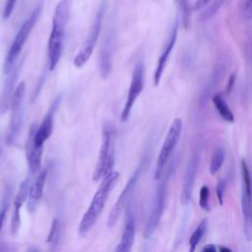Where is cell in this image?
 Listing matches in <instances>:
<instances>
[{
	"label": "cell",
	"instance_id": "6da1fadb",
	"mask_svg": "<svg viewBox=\"0 0 252 252\" xmlns=\"http://www.w3.org/2000/svg\"><path fill=\"white\" fill-rule=\"evenodd\" d=\"M72 0H61L55 7L52 29L47 41V65L52 71L58 64L64 45L66 27L71 16Z\"/></svg>",
	"mask_w": 252,
	"mask_h": 252
},
{
	"label": "cell",
	"instance_id": "7a4b0ae2",
	"mask_svg": "<svg viewBox=\"0 0 252 252\" xmlns=\"http://www.w3.org/2000/svg\"><path fill=\"white\" fill-rule=\"evenodd\" d=\"M118 178L119 172L112 171L101 180L98 189L94 193L93 200L79 224L80 235H85L94 226L96 220L100 216L104 205L108 199V196L112 188L115 186Z\"/></svg>",
	"mask_w": 252,
	"mask_h": 252
},
{
	"label": "cell",
	"instance_id": "3957f363",
	"mask_svg": "<svg viewBox=\"0 0 252 252\" xmlns=\"http://www.w3.org/2000/svg\"><path fill=\"white\" fill-rule=\"evenodd\" d=\"M42 11V5L39 3L38 5H36L34 7V9L32 11V13L30 14V16L26 19V21L23 23V25L21 26V28L19 29L14 41L12 42V45L6 55V58L4 60V64H3V73L4 74H8L12 68L15 66L16 61L27 41V39L29 38L34 25L36 24L40 14Z\"/></svg>",
	"mask_w": 252,
	"mask_h": 252
},
{
	"label": "cell",
	"instance_id": "277c9868",
	"mask_svg": "<svg viewBox=\"0 0 252 252\" xmlns=\"http://www.w3.org/2000/svg\"><path fill=\"white\" fill-rule=\"evenodd\" d=\"M114 163V141L113 128L109 123H104L101 131V146L97 161L93 174L94 181L102 180L106 175L112 172Z\"/></svg>",
	"mask_w": 252,
	"mask_h": 252
},
{
	"label": "cell",
	"instance_id": "5b68a950",
	"mask_svg": "<svg viewBox=\"0 0 252 252\" xmlns=\"http://www.w3.org/2000/svg\"><path fill=\"white\" fill-rule=\"evenodd\" d=\"M26 94V84L24 81H21L12 95L10 102L11 117L6 134V143L8 145L14 144L17 140L24 122V100Z\"/></svg>",
	"mask_w": 252,
	"mask_h": 252
},
{
	"label": "cell",
	"instance_id": "8992f818",
	"mask_svg": "<svg viewBox=\"0 0 252 252\" xmlns=\"http://www.w3.org/2000/svg\"><path fill=\"white\" fill-rule=\"evenodd\" d=\"M182 127H183V123L181 118H175L170 124L157 159V164H156V169L154 174L155 180H159L162 177L165 171V167L180 139V136L182 133Z\"/></svg>",
	"mask_w": 252,
	"mask_h": 252
},
{
	"label": "cell",
	"instance_id": "52a82bcc",
	"mask_svg": "<svg viewBox=\"0 0 252 252\" xmlns=\"http://www.w3.org/2000/svg\"><path fill=\"white\" fill-rule=\"evenodd\" d=\"M241 171V212L243 232L247 241L252 240V184L248 165L245 159L240 162Z\"/></svg>",
	"mask_w": 252,
	"mask_h": 252
},
{
	"label": "cell",
	"instance_id": "ba28073f",
	"mask_svg": "<svg viewBox=\"0 0 252 252\" xmlns=\"http://www.w3.org/2000/svg\"><path fill=\"white\" fill-rule=\"evenodd\" d=\"M105 9H106L105 3H101L96 14H95V17L94 19V22L91 26V29L89 31V33H88L85 41L83 42L77 55L74 57L73 64L75 67H77V68L83 67L88 62L90 57L92 56L94 46L96 44V41L98 39L100 30H101L102 19H103Z\"/></svg>",
	"mask_w": 252,
	"mask_h": 252
},
{
	"label": "cell",
	"instance_id": "9c48e42d",
	"mask_svg": "<svg viewBox=\"0 0 252 252\" xmlns=\"http://www.w3.org/2000/svg\"><path fill=\"white\" fill-rule=\"evenodd\" d=\"M170 175V169H168L166 172L164 171L162 177L159 179L161 180L157 188L156 196L154 199V203L152 206V210L150 212V215L148 217V220L145 224L143 236L144 238H149L152 236V234L155 232L160 218L163 213L164 205H165V198H166V188H167V182Z\"/></svg>",
	"mask_w": 252,
	"mask_h": 252
},
{
	"label": "cell",
	"instance_id": "30bf717a",
	"mask_svg": "<svg viewBox=\"0 0 252 252\" xmlns=\"http://www.w3.org/2000/svg\"><path fill=\"white\" fill-rule=\"evenodd\" d=\"M144 85H145V65H144V62L141 60L135 65L132 73V79H131L128 94L126 96V101L121 111L120 118L122 121L128 120L135 101L143 92Z\"/></svg>",
	"mask_w": 252,
	"mask_h": 252
},
{
	"label": "cell",
	"instance_id": "8fae6325",
	"mask_svg": "<svg viewBox=\"0 0 252 252\" xmlns=\"http://www.w3.org/2000/svg\"><path fill=\"white\" fill-rule=\"evenodd\" d=\"M143 166H144V161H142L139 164V166L136 168L134 173L131 175V177L127 181L124 189L120 193L117 201L113 205V207H112V209H111V211L109 213L108 219H107V226L108 227H112L116 223L118 219L120 218L122 211L124 210L125 206L127 205L130 197L132 196V193H133V191L135 189V186H136V184H137V182L139 180V177L141 175Z\"/></svg>",
	"mask_w": 252,
	"mask_h": 252
},
{
	"label": "cell",
	"instance_id": "7c38bea8",
	"mask_svg": "<svg viewBox=\"0 0 252 252\" xmlns=\"http://www.w3.org/2000/svg\"><path fill=\"white\" fill-rule=\"evenodd\" d=\"M114 42H115V33L114 27L109 26L105 32L101 48L99 51V74L102 79H107L112 70V61H113V52H114Z\"/></svg>",
	"mask_w": 252,
	"mask_h": 252
},
{
	"label": "cell",
	"instance_id": "4fadbf2b",
	"mask_svg": "<svg viewBox=\"0 0 252 252\" xmlns=\"http://www.w3.org/2000/svg\"><path fill=\"white\" fill-rule=\"evenodd\" d=\"M60 101H61V95H58L53 99V101L51 102L48 110L46 111L40 125H38V128H37V131H36L35 137H34V143L39 148H43L45 141L52 134L54 117H55V113L59 107Z\"/></svg>",
	"mask_w": 252,
	"mask_h": 252
},
{
	"label": "cell",
	"instance_id": "5bb4252c",
	"mask_svg": "<svg viewBox=\"0 0 252 252\" xmlns=\"http://www.w3.org/2000/svg\"><path fill=\"white\" fill-rule=\"evenodd\" d=\"M38 125L33 123L29 131L28 138L26 141V158L29 164L30 172L32 175H34L40 168L41 165V157L43 148H39L34 143L35 133L37 131Z\"/></svg>",
	"mask_w": 252,
	"mask_h": 252
},
{
	"label": "cell",
	"instance_id": "9a60e30c",
	"mask_svg": "<svg viewBox=\"0 0 252 252\" xmlns=\"http://www.w3.org/2000/svg\"><path fill=\"white\" fill-rule=\"evenodd\" d=\"M32 174L28 175L24 181L21 183L20 188L15 196L14 199V210H13V214H12V218H11V233L12 234H16L17 231L19 230L20 224H21V216H20V211L23 207V205L25 204V202L28 200L29 198V194H30V190H31V186H32Z\"/></svg>",
	"mask_w": 252,
	"mask_h": 252
},
{
	"label": "cell",
	"instance_id": "2e32d148",
	"mask_svg": "<svg viewBox=\"0 0 252 252\" xmlns=\"http://www.w3.org/2000/svg\"><path fill=\"white\" fill-rule=\"evenodd\" d=\"M177 33H178V21H176L170 31V33L163 45V48L161 50V53L158 59V62H157V66H156V69H155V72H154V76H153V79H154V85L156 87L158 86L160 80H161V77H162V74H163V71L165 69V66H166V63L168 61V58H169V55L175 45V42H176V39H177Z\"/></svg>",
	"mask_w": 252,
	"mask_h": 252
},
{
	"label": "cell",
	"instance_id": "e0dca14e",
	"mask_svg": "<svg viewBox=\"0 0 252 252\" xmlns=\"http://www.w3.org/2000/svg\"><path fill=\"white\" fill-rule=\"evenodd\" d=\"M198 163H199V158L197 155L192 156L187 163V167H186L184 178H183L182 188H181V194H180V202L183 206L188 205V203L191 200L195 178L198 170Z\"/></svg>",
	"mask_w": 252,
	"mask_h": 252
},
{
	"label": "cell",
	"instance_id": "ac0fdd59",
	"mask_svg": "<svg viewBox=\"0 0 252 252\" xmlns=\"http://www.w3.org/2000/svg\"><path fill=\"white\" fill-rule=\"evenodd\" d=\"M21 66H22V63L15 64L12 70L7 74V77L4 81L2 90L0 92V115L5 114L10 108L11 98L16 89L15 84L18 79Z\"/></svg>",
	"mask_w": 252,
	"mask_h": 252
},
{
	"label": "cell",
	"instance_id": "d6986e66",
	"mask_svg": "<svg viewBox=\"0 0 252 252\" xmlns=\"http://www.w3.org/2000/svg\"><path fill=\"white\" fill-rule=\"evenodd\" d=\"M135 218L132 212H128L125 218L124 228L115 252H132L135 240Z\"/></svg>",
	"mask_w": 252,
	"mask_h": 252
},
{
	"label": "cell",
	"instance_id": "ffe728a7",
	"mask_svg": "<svg viewBox=\"0 0 252 252\" xmlns=\"http://www.w3.org/2000/svg\"><path fill=\"white\" fill-rule=\"evenodd\" d=\"M46 174H47L46 169H43L42 171H40L36 179L32 182L31 186V190L28 198V208L31 213H32L35 210L38 202L42 198L43 189L46 181Z\"/></svg>",
	"mask_w": 252,
	"mask_h": 252
},
{
	"label": "cell",
	"instance_id": "44dd1931",
	"mask_svg": "<svg viewBox=\"0 0 252 252\" xmlns=\"http://www.w3.org/2000/svg\"><path fill=\"white\" fill-rule=\"evenodd\" d=\"M212 101L217 109V111L219 112L220 116L228 123H233L234 122V115L232 110L230 109L229 105L227 104V102L225 101V99L222 97L221 94H216L213 97H212Z\"/></svg>",
	"mask_w": 252,
	"mask_h": 252
},
{
	"label": "cell",
	"instance_id": "7402d4cb",
	"mask_svg": "<svg viewBox=\"0 0 252 252\" xmlns=\"http://www.w3.org/2000/svg\"><path fill=\"white\" fill-rule=\"evenodd\" d=\"M207 220H203L192 232L189 238V252H195L198 244L202 240L207 229Z\"/></svg>",
	"mask_w": 252,
	"mask_h": 252
},
{
	"label": "cell",
	"instance_id": "603a6c76",
	"mask_svg": "<svg viewBox=\"0 0 252 252\" xmlns=\"http://www.w3.org/2000/svg\"><path fill=\"white\" fill-rule=\"evenodd\" d=\"M225 159V151L221 147H218L212 154L211 161H210V173L212 175L216 174L221 165L223 164V161Z\"/></svg>",
	"mask_w": 252,
	"mask_h": 252
},
{
	"label": "cell",
	"instance_id": "cb8c5ba5",
	"mask_svg": "<svg viewBox=\"0 0 252 252\" xmlns=\"http://www.w3.org/2000/svg\"><path fill=\"white\" fill-rule=\"evenodd\" d=\"M61 225H60V220L58 218H54L53 220H52V223L50 225V229H49V232H48V235H47V243L50 244V248L52 250H54L58 243H59V239H60V228Z\"/></svg>",
	"mask_w": 252,
	"mask_h": 252
},
{
	"label": "cell",
	"instance_id": "d4e9b609",
	"mask_svg": "<svg viewBox=\"0 0 252 252\" xmlns=\"http://www.w3.org/2000/svg\"><path fill=\"white\" fill-rule=\"evenodd\" d=\"M209 195H210V190L207 185H204L200 189V197H199V205L200 207L207 212L211 211V207L209 204Z\"/></svg>",
	"mask_w": 252,
	"mask_h": 252
},
{
	"label": "cell",
	"instance_id": "484cf974",
	"mask_svg": "<svg viewBox=\"0 0 252 252\" xmlns=\"http://www.w3.org/2000/svg\"><path fill=\"white\" fill-rule=\"evenodd\" d=\"M239 13L244 20H252V0H241L239 3Z\"/></svg>",
	"mask_w": 252,
	"mask_h": 252
},
{
	"label": "cell",
	"instance_id": "4316f807",
	"mask_svg": "<svg viewBox=\"0 0 252 252\" xmlns=\"http://www.w3.org/2000/svg\"><path fill=\"white\" fill-rule=\"evenodd\" d=\"M10 196H11L10 190H6L5 193H4V196H3V199H2L1 208H0V230L2 228L3 222H4L5 218H6V214H7L9 205H10Z\"/></svg>",
	"mask_w": 252,
	"mask_h": 252
},
{
	"label": "cell",
	"instance_id": "83f0119b",
	"mask_svg": "<svg viewBox=\"0 0 252 252\" xmlns=\"http://www.w3.org/2000/svg\"><path fill=\"white\" fill-rule=\"evenodd\" d=\"M175 2L178 4L181 14H182V23L185 28L188 27L189 25V19H190V9H189V4L188 0H175Z\"/></svg>",
	"mask_w": 252,
	"mask_h": 252
},
{
	"label": "cell",
	"instance_id": "f1b7e54d",
	"mask_svg": "<svg viewBox=\"0 0 252 252\" xmlns=\"http://www.w3.org/2000/svg\"><path fill=\"white\" fill-rule=\"evenodd\" d=\"M223 1L224 0H214V2L211 5H209L207 7V9L201 14V18L203 20H207V19L212 18L217 13V11L220 8Z\"/></svg>",
	"mask_w": 252,
	"mask_h": 252
},
{
	"label": "cell",
	"instance_id": "f546056e",
	"mask_svg": "<svg viewBox=\"0 0 252 252\" xmlns=\"http://www.w3.org/2000/svg\"><path fill=\"white\" fill-rule=\"evenodd\" d=\"M17 1L18 0H6L5 5H4V9H3V15H2L3 19L6 20L12 15V13L15 9V6L17 4Z\"/></svg>",
	"mask_w": 252,
	"mask_h": 252
},
{
	"label": "cell",
	"instance_id": "4dcf8cb0",
	"mask_svg": "<svg viewBox=\"0 0 252 252\" xmlns=\"http://www.w3.org/2000/svg\"><path fill=\"white\" fill-rule=\"evenodd\" d=\"M224 190H225V182L223 180H220L217 184L216 187V193H217V198L218 201L220 203V205L221 206L223 204V194H224Z\"/></svg>",
	"mask_w": 252,
	"mask_h": 252
},
{
	"label": "cell",
	"instance_id": "1f68e13d",
	"mask_svg": "<svg viewBox=\"0 0 252 252\" xmlns=\"http://www.w3.org/2000/svg\"><path fill=\"white\" fill-rule=\"evenodd\" d=\"M212 0H196L195 3L193 4V10L194 11H199L206 7Z\"/></svg>",
	"mask_w": 252,
	"mask_h": 252
},
{
	"label": "cell",
	"instance_id": "d6a6232c",
	"mask_svg": "<svg viewBox=\"0 0 252 252\" xmlns=\"http://www.w3.org/2000/svg\"><path fill=\"white\" fill-rule=\"evenodd\" d=\"M234 82H235V74L232 73V74L230 75V77L228 78L227 84H226V86H225V92H226V93H229V92H230V90L232 89V87H233V85H234Z\"/></svg>",
	"mask_w": 252,
	"mask_h": 252
},
{
	"label": "cell",
	"instance_id": "836d02e7",
	"mask_svg": "<svg viewBox=\"0 0 252 252\" xmlns=\"http://www.w3.org/2000/svg\"><path fill=\"white\" fill-rule=\"evenodd\" d=\"M202 252H217V250H216V247H215L213 244H210V245L206 246V247L202 250Z\"/></svg>",
	"mask_w": 252,
	"mask_h": 252
},
{
	"label": "cell",
	"instance_id": "e575fe53",
	"mask_svg": "<svg viewBox=\"0 0 252 252\" xmlns=\"http://www.w3.org/2000/svg\"><path fill=\"white\" fill-rule=\"evenodd\" d=\"M220 252H232L228 247H225V246H221L220 248Z\"/></svg>",
	"mask_w": 252,
	"mask_h": 252
},
{
	"label": "cell",
	"instance_id": "d590c367",
	"mask_svg": "<svg viewBox=\"0 0 252 252\" xmlns=\"http://www.w3.org/2000/svg\"><path fill=\"white\" fill-rule=\"evenodd\" d=\"M29 252H39V251H38V249L36 247H32Z\"/></svg>",
	"mask_w": 252,
	"mask_h": 252
}]
</instances>
